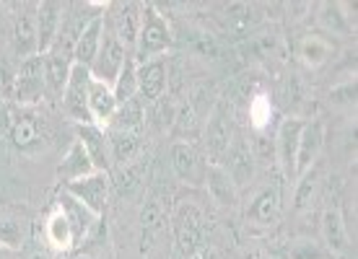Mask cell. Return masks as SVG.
Returning <instances> with one entry per match:
<instances>
[{
	"label": "cell",
	"mask_w": 358,
	"mask_h": 259,
	"mask_svg": "<svg viewBox=\"0 0 358 259\" xmlns=\"http://www.w3.org/2000/svg\"><path fill=\"white\" fill-rule=\"evenodd\" d=\"M169 225L174 233V244H177L179 254L185 257H195L203 249L206 242V213L197 205L195 200H177V205L169 215Z\"/></svg>",
	"instance_id": "obj_1"
},
{
	"label": "cell",
	"mask_w": 358,
	"mask_h": 259,
	"mask_svg": "<svg viewBox=\"0 0 358 259\" xmlns=\"http://www.w3.org/2000/svg\"><path fill=\"white\" fill-rule=\"evenodd\" d=\"M171 42H174V36H171L166 16H164L153 3H145L138 45H135V50H133L135 63H145V60H153V57H164L166 50L171 47Z\"/></svg>",
	"instance_id": "obj_2"
},
{
	"label": "cell",
	"mask_w": 358,
	"mask_h": 259,
	"mask_svg": "<svg viewBox=\"0 0 358 259\" xmlns=\"http://www.w3.org/2000/svg\"><path fill=\"white\" fill-rule=\"evenodd\" d=\"M203 140H206L208 166H224L226 156L234 145L231 114H229L226 104H213L206 119V127H203Z\"/></svg>",
	"instance_id": "obj_3"
},
{
	"label": "cell",
	"mask_w": 358,
	"mask_h": 259,
	"mask_svg": "<svg viewBox=\"0 0 358 259\" xmlns=\"http://www.w3.org/2000/svg\"><path fill=\"white\" fill-rule=\"evenodd\" d=\"M13 98L21 107H34L45 98V57L31 54L13 73Z\"/></svg>",
	"instance_id": "obj_4"
},
{
	"label": "cell",
	"mask_w": 358,
	"mask_h": 259,
	"mask_svg": "<svg viewBox=\"0 0 358 259\" xmlns=\"http://www.w3.org/2000/svg\"><path fill=\"white\" fill-rule=\"evenodd\" d=\"M133 52H127L125 45L120 42L115 36V31L109 29V24L104 21V34H101V47H99L96 52V60L91 65V78H96V81H104V83H112L117 81V75L122 71V65L125 60L130 57Z\"/></svg>",
	"instance_id": "obj_5"
},
{
	"label": "cell",
	"mask_w": 358,
	"mask_h": 259,
	"mask_svg": "<svg viewBox=\"0 0 358 259\" xmlns=\"http://www.w3.org/2000/svg\"><path fill=\"white\" fill-rule=\"evenodd\" d=\"M89 83H91V71L83 68V65L73 63L71 68V78H68V86H65L63 94V112L71 117L76 125H89L91 114H89Z\"/></svg>",
	"instance_id": "obj_6"
},
{
	"label": "cell",
	"mask_w": 358,
	"mask_h": 259,
	"mask_svg": "<svg viewBox=\"0 0 358 259\" xmlns=\"http://www.w3.org/2000/svg\"><path fill=\"white\" fill-rule=\"evenodd\" d=\"M109 187H112V182H109V174L107 171H94L91 177H83L78 182H71V184H65L63 192L73 197V200H78L86 210L101 218L104 215V207H107V200H109Z\"/></svg>",
	"instance_id": "obj_7"
},
{
	"label": "cell",
	"mask_w": 358,
	"mask_h": 259,
	"mask_svg": "<svg viewBox=\"0 0 358 259\" xmlns=\"http://www.w3.org/2000/svg\"><path fill=\"white\" fill-rule=\"evenodd\" d=\"M10 47H13L18 63L31 54H39L36 50V3L16 6V13L10 18Z\"/></svg>",
	"instance_id": "obj_8"
},
{
	"label": "cell",
	"mask_w": 358,
	"mask_h": 259,
	"mask_svg": "<svg viewBox=\"0 0 358 259\" xmlns=\"http://www.w3.org/2000/svg\"><path fill=\"white\" fill-rule=\"evenodd\" d=\"M171 158V169L179 177V182H185L189 187H200L206 184V174H208V161L200 156L192 143H185V140H177L169 151Z\"/></svg>",
	"instance_id": "obj_9"
},
{
	"label": "cell",
	"mask_w": 358,
	"mask_h": 259,
	"mask_svg": "<svg viewBox=\"0 0 358 259\" xmlns=\"http://www.w3.org/2000/svg\"><path fill=\"white\" fill-rule=\"evenodd\" d=\"M169 89V65H166V54L164 57H153L145 63H138V98L156 104L164 98Z\"/></svg>",
	"instance_id": "obj_10"
},
{
	"label": "cell",
	"mask_w": 358,
	"mask_h": 259,
	"mask_svg": "<svg viewBox=\"0 0 358 259\" xmlns=\"http://www.w3.org/2000/svg\"><path fill=\"white\" fill-rule=\"evenodd\" d=\"M65 13H68L65 3H57V0L36 3V50H39V54H47L50 47L55 45V39L63 29Z\"/></svg>",
	"instance_id": "obj_11"
},
{
	"label": "cell",
	"mask_w": 358,
	"mask_h": 259,
	"mask_svg": "<svg viewBox=\"0 0 358 259\" xmlns=\"http://www.w3.org/2000/svg\"><path fill=\"white\" fill-rule=\"evenodd\" d=\"M304 122L306 119H301V117H288V119H283L275 133V140H273L275 143V161L288 179H294L296 151H299V138H301Z\"/></svg>",
	"instance_id": "obj_12"
},
{
	"label": "cell",
	"mask_w": 358,
	"mask_h": 259,
	"mask_svg": "<svg viewBox=\"0 0 358 259\" xmlns=\"http://www.w3.org/2000/svg\"><path fill=\"white\" fill-rule=\"evenodd\" d=\"M115 10L112 13V24L109 29L115 31V36L125 45L127 52H133L138 45V34H141V24H143V6L141 3H115L109 6Z\"/></svg>",
	"instance_id": "obj_13"
},
{
	"label": "cell",
	"mask_w": 358,
	"mask_h": 259,
	"mask_svg": "<svg viewBox=\"0 0 358 259\" xmlns=\"http://www.w3.org/2000/svg\"><path fill=\"white\" fill-rule=\"evenodd\" d=\"M324 145V125L320 119H306L301 138H299V151H296V166H294V179L314 169V161L320 158Z\"/></svg>",
	"instance_id": "obj_14"
},
{
	"label": "cell",
	"mask_w": 358,
	"mask_h": 259,
	"mask_svg": "<svg viewBox=\"0 0 358 259\" xmlns=\"http://www.w3.org/2000/svg\"><path fill=\"white\" fill-rule=\"evenodd\" d=\"M76 140L83 145V151H86V156L91 158L94 169L107 171L109 174L112 153H109V140H107L104 127L94 125V122H89V125H76Z\"/></svg>",
	"instance_id": "obj_15"
},
{
	"label": "cell",
	"mask_w": 358,
	"mask_h": 259,
	"mask_svg": "<svg viewBox=\"0 0 358 259\" xmlns=\"http://www.w3.org/2000/svg\"><path fill=\"white\" fill-rule=\"evenodd\" d=\"M280 218V192L278 187H262L255 192L247 207V223L255 228H273Z\"/></svg>",
	"instance_id": "obj_16"
},
{
	"label": "cell",
	"mask_w": 358,
	"mask_h": 259,
	"mask_svg": "<svg viewBox=\"0 0 358 259\" xmlns=\"http://www.w3.org/2000/svg\"><path fill=\"white\" fill-rule=\"evenodd\" d=\"M317 24L332 36H348L356 31V6L350 3H320Z\"/></svg>",
	"instance_id": "obj_17"
},
{
	"label": "cell",
	"mask_w": 358,
	"mask_h": 259,
	"mask_svg": "<svg viewBox=\"0 0 358 259\" xmlns=\"http://www.w3.org/2000/svg\"><path fill=\"white\" fill-rule=\"evenodd\" d=\"M109 8V6H107ZM107 8L94 13L89 18V24L83 27V31L78 34V42H76V50H73V63L83 65V68H91L94 60H96V52L101 47V34H104V21H107Z\"/></svg>",
	"instance_id": "obj_18"
},
{
	"label": "cell",
	"mask_w": 358,
	"mask_h": 259,
	"mask_svg": "<svg viewBox=\"0 0 358 259\" xmlns=\"http://www.w3.org/2000/svg\"><path fill=\"white\" fill-rule=\"evenodd\" d=\"M117 98H115V91L112 86L104 81H96V78H91L89 83V114H91V122L99 127H107L109 119L115 117L117 112Z\"/></svg>",
	"instance_id": "obj_19"
},
{
	"label": "cell",
	"mask_w": 358,
	"mask_h": 259,
	"mask_svg": "<svg viewBox=\"0 0 358 259\" xmlns=\"http://www.w3.org/2000/svg\"><path fill=\"white\" fill-rule=\"evenodd\" d=\"M296 54L306 68H322L332 60L335 54V45H332L327 36L322 34H304L296 45Z\"/></svg>",
	"instance_id": "obj_20"
},
{
	"label": "cell",
	"mask_w": 358,
	"mask_h": 259,
	"mask_svg": "<svg viewBox=\"0 0 358 259\" xmlns=\"http://www.w3.org/2000/svg\"><path fill=\"white\" fill-rule=\"evenodd\" d=\"M45 57V96L47 98H63L68 78H71L73 60L60 57V54L47 52Z\"/></svg>",
	"instance_id": "obj_21"
},
{
	"label": "cell",
	"mask_w": 358,
	"mask_h": 259,
	"mask_svg": "<svg viewBox=\"0 0 358 259\" xmlns=\"http://www.w3.org/2000/svg\"><path fill=\"white\" fill-rule=\"evenodd\" d=\"M94 171L96 169H94L91 158L86 156V151H83V145L78 143V140H73L71 151L65 153L63 163L57 166V179L65 182V184H71V182H78V179H83V177H91Z\"/></svg>",
	"instance_id": "obj_22"
},
{
	"label": "cell",
	"mask_w": 358,
	"mask_h": 259,
	"mask_svg": "<svg viewBox=\"0 0 358 259\" xmlns=\"http://www.w3.org/2000/svg\"><path fill=\"white\" fill-rule=\"evenodd\" d=\"M322 239L327 251L332 254H343L348 249V228H345V218L338 207H327L322 213Z\"/></svg>",
	"instance_id": "obj_23"
},
{
	"label": "cell",
	"mask_w": 358,
	"mask_h": 259,
	"mask_svg": "<svg viewBox=\"0 0 358 259\" xmlns=\"http://www.w3.org/2000/svg\"><path fill=\"white\" fill-rule=\"evenodd\" d=\"M145 127V114L141 98H133L127 104H120L115 112V117L109 119V125L104 127L107 133H141L143 135Z\"/></svg>",
	"instance_id": "obj_24"
},
{
	"label": "cell",
	"mask_w": 358,
	"mask_h": 259,
	"mask_svg": "<svg viewBox=\"0 0 358 259\" xmlns=\"http://www.w3.org/2000/svg\"><path fill=\"white\" fill-rule=\"evenodd\" d=\"M107 140L109 153H112V163H117V166L133 163L138 158V153L143 151V135L141 133H107Z\"/></svg>",
	"instance_id": "obj_25"
},
{
	"label": "cell",
	"mask_w": 358,
	"mask_h": 259,
	"mask_svg": "<svg viewBox=\"0 0 358 259\" xmlns=\"http://www.w3.org/2000/svg\"><path fill=\"white\" fill-rule=\"evenodd\" d=\"M206 187L213 197V202L224 207H231L236 205V197H239V189L236 184L231 182V177L226 174L224 166H208V174H206Z\"/></svg>",
	"instance_id": "obj_26"
},
{
	"label": "cell",
	"mask_w": 358,
	"mask_h": 259,
	"mask_svg": "<svg viewBox=\"0 0 358 259\" xmlns=\"http://www.w3.org/2000/svg\"><path fill=\"white\" fill-rule=\"evenodd\" d=\"M57 207L63 210L65 215H68V221H71L73 231H76V242H83L86 236L91 233V228H94V223H96L99 218L91 210H86V207L78 202V200H73L68 192H63L60 195V202H57Z\"/></svg>",
	"instance_id": "obj_27"
},
{
	"label": "cell",
	"mask_w": 358,
	"mask_h": 259,
	"mask_svg": "<svg viewBox=\"0 0 358 259\" xmlns=\"http://www.w3.org/2000/svg\"><path fill=\"white\" fill-rule=\"evenodd\" d=\"M45 231H47V242L52 244L57 251H71L76 246V231H73L71 221H68V215L60 210V207H55L50 218H47L45 223Z\"/></svg>",
	"instance_id": "obj_28"
},
{
	"label": "cell",
	"mask_w": 358,
	"mask_h": 259,
	"mask_svg": "<svg viewBox=\"0 0 358 259\" xmlns=\"http://www.w3.org/2000/svg\"><path fill=\"white\" fill-rule=\"evenodd\" d=\"M138 223H141L143 242H151V239H156V236L166 228V223H169V218H166V210H164L162 200L151 197V200L141 207V213H138Z\"/></svg>",
	"instance_id": "obj_29"
},
{
	"label": "cell",
	"mask_w": 358,
	"mask_h": 259,
	"mask_svg": "<svg viewBox=\"0 0 358 259\" xmlns=\"http://www.w3.org/2000/svg\"><path fill=\"white\" fill-rule=\"evenodd\" d=\"M10 138H13V145L24 153H34L45 145L42 130H39L34 117H18L13 130H10Z\"/></svg>",
	"instance_id": "obj_30"
},
{
	"label": "cell",
	"mask_w": 358,
	"mask_h": 259,
	"mask_svg": "<svg viewBox=\"0 0 358 259\" xmlns=\"http://www.w3.org/2000/svg\"><path fill=\"white\" fill-rule=\"evenodd\" d=\"M224 163H229V166H226V174L231 177V182L236 187L244 184L247 179H252V174H255V156H252L250 148L242 143L231 145V151H229Z\"/></svg>",
	"instance_id": "obj_31"
},
{
	"label": "cell",
	"mask_w": 358,
	"mask_h": 259,
	"mask_svg": "<svg viewBox=\"0 0 358 259\" xmlns=\"http://www.w3.org/2000/svg\"><path fill=\"white\" fill-rule=\"evenodd\" d=\"M317 195H320V177L317 171L309 169L306 174L296 179V189H294V213H306L312 210L314 202H317Z\"/></svg>",
	"instance_id": "obj_32"
},
{
	"label": "cell",
	"mask_w": 358,
	"mask_h": 259,
	"mask_svg": "<svg viewBox=\"0 0 358 259\" xmlns=\"http://www.w3.org/2000/svg\"><path fill=\"white\" fill-rule=\"evenodd\" d=\"M112 91H115L117 104H127V101L138 98V63H135L133 54L125 60L122 71L117 75V81L112 83Z\"/></svg>",
	"instance_id": "obj_33"
},
{
	"label": "cell",
	"mask_w": 358,
	"mask_h": 259,
	"mask_svg": "<svg viewBox=\"0 0 358 259\" xmlns=\"http://www.w3.org/2000/svg\"><path fill=\"white\" fill-rule=\"evenodd\" d=\"M200 112H197L192 104H189V98L185 104H179L177 114H174V135H177L179 140H185L189 143L195 135H200Z\"/></svg>",
	"instance_id": "obj_34"
},
{
	"label": "cell",
	"mask_w": 358,
	"mask_h": 259,
	"mask_svg": "<svg viewBox=\"0 0 358 259\" xmlns=\"http://www.w3.org/2000/svg\"><path fill=\"white\" fill-rule=\"evenodd\" d=\"M270 119H273V104L265 94H257L250 101V127L255 133H265L270 127Z\"/></svg>",
	"instance_id": "obj_35"
},
{
	"label": "cell",
	"mask_w": 358,
	"mask_h": 259,
	"mask_svg": "<svg viewBox=\"0 0 358 259\" xmlns=\"http://www.w3.org/2000/svg\"><path fill=\"white\" fill-rule=\"evenodd\" d=\"M24 242V231L16 221H0V249H18Z\"/></svg>",
	"instance_id": "obj_36"
},
{
	"label": "cell",
	"mask_w": 358,
	"mask_h": 259,
	"mask_svg": "<svg viewBox=\"0 0 358 259\" xmlns=\"http://www.w3.org/2000/svg\"><path fill=\"white\" fill-rule=\"evenodd\" d=\"M332 101H338V104H356V81H348L345 86H341V89H335L330 94Z\"/></svg>",
	"instance_id": "obj_37"
},
{
	"label": "cell",
	"mask_w": 358,
	"mask_h": 259,
	"mask_svg": "<svg viewBox=\"0 0 358 259\" xmlns=\"http://www.w3.org/2000/svg\"><path fill=\"white\" fill-rule=\"evenodd\" d=\"M242 259H268V254H265L262 249H247L242 254Z\"/></svg>",
	"instance_id": "obj_38"
},
{
	"label": "cell",
	"mask_w": 358,
	"mask_h": 259,
	"mask_svg": "<svg viewBox=\"0 0 358 259\" xmlns=\"http://www.w3.org/2000/svg\"><path fill=\"white\" fill-rule=\"evenodd\" d=\"M192 259H213V254H210V251H206V249H200Z\"/></svg>",
	"instance_id": "obj_39"
},
{
	"label": "cell",
	"mask_w": 358,
	"mask_h": 259,
	"mask_svg": "<svg viewBox=\"0 0 358 259\" xmlns=\"http://www.w3.org/2000/svg\"><path fill=\"white\" fill-rule=\"evenodd\" d=\"M8 257V249H0V259H6Z\"/></svg>",
	"instance_id": "obj_40"
},
{
	"label": "cell",
	"mask_w": 358,
	"mask_h": 259,
	"mask_svg": "<svg viewBox=\"0 0 358 259\" xmlns=\"http://www.w3.org/2000/svg\"><path fill=\"white\" fill-rule=\"evenodd\" d=\"M31 259H50V257H47V254H34Z\"/></svg>",
	"instance_id": "obj_41"
},
{
	"label": "cell",
	"mask_w": 358,
	"mask_h": 259,
	"mask_svg": "<svg viewBox=\"0 0 358 259\" xmlns=\"http://www.w3.org/2000/svg\"><path fill=\"white\" fill-rule=\"evenodd\" d=\"M0 98H3V81H0Z\"/></svg>",
	"instance_id": "obj_42"
}]
</instances>
